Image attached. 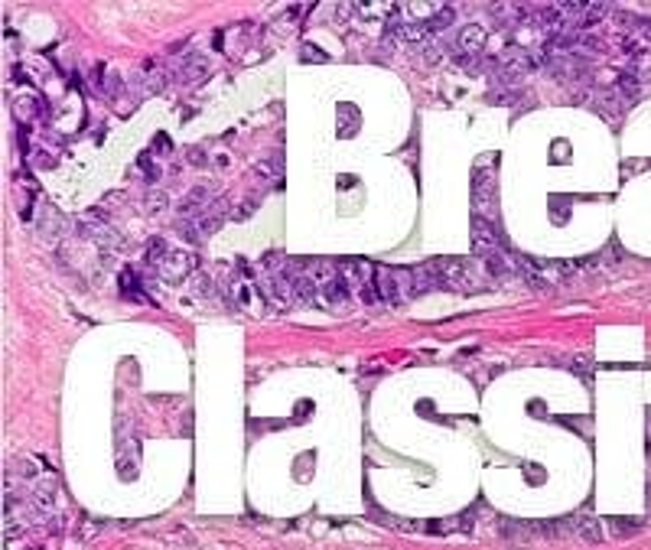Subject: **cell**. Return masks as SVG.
Here are the masks:
<instances>
[{"instance_id": "6da1fadb", "label": "cell", "mask_w": 651, "mask_h": 550, "mask_svg": "<svg viewBox=\"0 0 651 550\" xmlns=\"http://www.w3.org/2000/svg\"><path fill=\"white\" fill-rule=\"evenodd\" d=\"M437 270H440V281L446 290H460V293H479L492 283L489 270L479 260L469 258H440L437 260Z\"/></svg>"}, {"instance_id": "7a4b0ae2", "label": "cell", "mask_w": 651, "mask_h": 550, "mask_svg": "<svg viewBox=\"0 0 651 550\" xmlns=\"http://www.w3.org/2000/svg\"><path fill=\"white\" fill-rule=\"evenodd\" d=\"M192 274H199V258L192 251H170L166 260L160 264V277L166 283H180Z\"/></svg>"}, {"instance_id": "3957f363", "label": "cell", "mask_w": 651, "mask_h": 550, "mask_svg": "<svg viewBox=\"0 0 651 550\" xmlns=\"http://www.w3.org/2000/svg\"><path fill=\"white\" fill-rule=\"evenodd\" d=\"M472 248H476L479 258L495 254V251H505V241H501L499 228H495L489 219H479V215H476V221H472Z\"/></svg>"}, {"instance_id": "277c9868", "label": "cell", "mask_w": 651, "mask_h": 550, "mask_svg": "<svg viewBox=\"0 0 651 550\" xmlns=\"http://www.w3.org/2000/svg\"><path fill=\"white\" fill-rule=\"evenodd\" d=\"M375 287H378V297L391 306H398L404 300L401 287H398V277H394V267H375Z\"/></svg>"}, {"instance_id": "5b68a950", "label": "cell", "mask_w": 651, "mask_h": 550, "mask_svg": "<svg viewBox=\"0 0 651 550\" xmlns=\"http://www.w3.org/2000/svg\"><path fill=\"white\" fill-rule=\"evenodd\" d=\"M482 46H485V30H482V26H476V23L462 26L460 40H456V49H460L462 56H476V52H482Z\"/></svg>"}, {"instance_id": "8992f818", "label": "cell", "mask_w": 651, "mask_h": 550, "mask_svg": "<svg viewBox=\"0 0 651 550\" xmlns=\"http://www.w3.org/2000/svg\"><path fill=\"white\" fill-rule=\"evenodd\" d=\"M411 270H414V290H417V293L440 290V287H443L437 264H421V267H411Z\"/></svg>"}, {"instance_id": "52a82bcc", "label": "cell", "mask_w": 651, "mask_h": 550, "mask_svg": "<svg viewBox=\"0 0 651 550\" xmlns=\"http://www.w3.org/2000/svg\"><path fill=\"white\" fill-rule=\"evenodd\" d=\"M453 20H456V7H450V3H443V7L430 10V17L423 20V26H427V33H443Z\"/></svg>"}, {"instance_id": "ba28073f", "label": "cell", "mask_w": 651, "mask_h": 550, "mask_svg": "<svg viewBox=\"0 0 651 550\" xmlns=\"http://www.w3.org/2000/svg\"><path fill=\"white\" fill-rule=\"evenodd\" d=\"M209 72V65H205V56H189V59L182 62V69H180V79H186V81H199L202 75Z\"/></svg>"}, {"instance_id": "9c48e42d", "label": "cell", "mask_w": 651, "mask_h": 550, "mask_svg": "<svg viewBox=\"0 0 651 550\" xmlns=\"http://www.w3.org/2000/svg\"><path fill=\"white\" fill-rule=\"evenodd\" d=\"M166 254H170V244L163 238H150V244H147V251H143V260L150 264V267H160L163 260H166Z\"/></svg>"}, {"instance_id": "30bf717a", "label": "cell", "mask_w": 651, "mask_h": 550, "mask_svg": "<svg viewBox=\"0 0 651 550\" xmlns=\"http://www.w3.org/2000/svg\"><path fill=\"white\" fill-rule=\"evenodd\" d=\"M235 293H238V300H241V306H244V310L264 313V303L258 300V293H254V287H251V283H238V287H235Z\"/></svg>"}, {"instance_id": "8fae6325", "label": "cell", "mask_w": 651, "mask_h": 550, "mask_svg": "<svg viewBox=\"0 0 651 550\" xmlns=\"http://www.w3.org/2000/svg\"><path fill=\"white\" fill-rule=\"evenodd\" d=\"M254 170H258L260 176H267V180H277V182L283 180V163H281V157H264V160H260Z\"/></svg>"}, {"instance_id": "7c38bea8", "label": "cell", "mask_w": 651, "mask_h": 550, "mask_svg": "<svg viewBox=\"0 0 651 550\" xmlns=\"http://www.w3.org/2000/svg\"><path fill=\"white\" fill-rule=\"evenodd\" d=\"M98 75H101L98 88L104 91V95H118V91H120V75H114V72H108V69H104V65H98Z\"/></svg>"}, {"instance_id": "4fadbf2b", "label": "cell", "mask_w": 651, "mask_h": 550, "mask_svg": "<svg viewBox=\"0 0 651 550\" xmlns=\"http://www.w3.org/2000/svg\"><path fill=\"white\" fill-rule=\"evenodd\" d=\"M137 166H141V170L147 173V180H150V182H157V180H160V170L153 166V157H150V150L143 153V157H141V163H137Z\"/></svg>"}, {"instance_id": "5bb4252c", "label": "cell", "mask_w": 651, "mask_h": 550, "mask_svg": "<svg viewBox=\"0 0 651 550\" xmlns=\"http://www.w3.org/2000/svg\"><path fill=\"white\" fill-rule=\"evenodd\" d=\"M186 157H189L192 166H202V163H205V150H202V147H192V150L186 153Z\"/></svg>"}, {"instance_id": "9a60e30c", "label": "cell", "mask_w": 651, "mask_h": 550, "mask_svg": "<svg viewBox=\"0 0 651 550\" xmlns=\"http://www.w3.org/2000/svg\"><path fill=\"white\" fill-rule=\"evenodd\" d=\"M150 150H157V153H170V150H173V143H170V141H166V137H163V134H160V137L153 141V147H150Z\"/></svg>"}, {"instance_id": "2e32d148", "label": "cell", "mask_w": 651, "mask_h": 550, "mask_svg": "<svg viewBox=\"0 0 651 550\" xmlns=\"http://www.w3.org/2000/svg\"><path fill=\"white\" fill-rule=\"evenodd\" d=\"M192 287H196V293H199V297H205V293H209V277H205V274H199V281H192Z\"/></svg>"}, {"instance_id": "e0dca14e", "label": "cell", "mask_w": 651, "mask_h": 550, "mask_svg": "<svg viewBox=\"0 0 651 550\" xmlns=\"http://www.w3.org/2000/svg\"><path fill=\"white\" fill-rule=\"evenodd\" d=\"M303 52H306V56H303V59H310V62H322V52L316 49V46H310V42H306V46H303Z\"/></svg>"}]
</instances>
